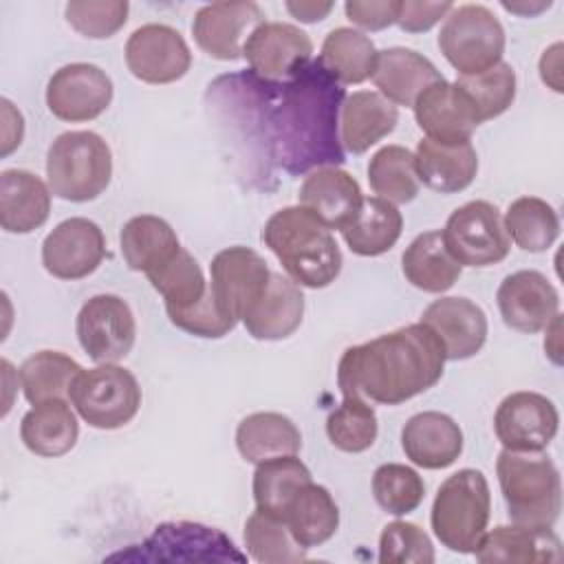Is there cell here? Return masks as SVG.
I'll return each mask as SVG.
<instances>
[{
	"label": "cell",
	"mask_w": 564,
	"mask_h": 564,
	"mask_svg": "<svg viewBox=\"0 0 564 564\" xmlns=\"http://www.w3.org/2000/svg\"><path fill=\"white\" fill-rule=\"evenodd\" d=\"M401 269L405 280L425 291L443 293L456 284L463 267L452 258L443 242L441 231L419 234L401 256Z\"/></svg>",
	"instance_id": "4dcf8cb0"
},
{
	"label": "cell",
	"mask_w": 564,
	"mask_h": 564,
	"mask_svg": "<svg viewBox=\"0 0 564 564\" xmlns=\"http://www.w3.org/2000/svg\"><path fill=\"white\" fill-rule=\"evenodd\" d=\"M438 48L458 77L478 75L502 62L505 29L482 4L454 7L441 26Z\"/></svg>",
	"instance_id": "52a82bcc"
},
{
	"label": "cell",
	"mask_w": 564,
	"mask_h": 564,
	"mask_svg": "<svg viewBox=\"0 0 564 564\" xmlns=\"http://www.w3.org/2000/svg\"><path fill=\"white\" fill-rule=\"evenodd\" d=\"M405 456L423 469H445L463 452V432L458 423L443 412H419L401 430Z\"/></svg>",
	"instance_id": "603a6c76"
},
{
	"label": "cell",
	"mask_w": 564,
	"mask_h": 564,
	"mask_svg": "<svg viewBox=\"0 0 564 564\" xmlns=\"http://www.w3.org/2000/svg\"><path fill=\"white\" fill-rule=\"evenodd\" d=\"M106 256V238L97 223L75 216L62 220L42 242V264L57 280L90 275Z\"/></svg>",
	"instance_id": "2e32d148"
},
{
	"label": "cell",
	"mask_w": 564,
	"mask_h": 564,
	"mask_svg": "<svg viewBox=\"0 0 564 564\" xmlns=\"http://www.w3.org/2000/svg\"><path fill=\"white\" fill-rule=\"evenodd\" d=\"M319 62L335 75V79L341 86L361 84L375 70L377 48L372 40L361 31L339 26L326 35L322 44Z\"/></svg>",
	"instance_id": "f35d334b"
},
{
	"label": "cell",
	"mask_w": 564,
	"mask_h": 564,
	"mask_svg": "<svg viewBox=\"0 0 564 564\" xmlns=\"http://www.w3.org/2000/svg\"><path fill=\"white\" fill-rule=\"evenodd\" d=\"M51 214V189L26 170L0 174V225L9 234H31Z\"/></svg>",
	"instance_id": "4316f807"
},
{
	"label": "cell",
	"mask_w": 564,
	"mask_h": 564,
	"mask_svg": "<svg viewBox=\"0 0 564 564\" xmlns=\"http://www.w3.org/2000/svg\"><path fill=\"white\" fill-rule=\"evenodd\" d=\"M379 562L381 564H432L434 546L427 533L405 520H394L383 527L379 535Z\"/></svg>",
	"instance_id": "bcb514c9"
},
{
	"label": "cell",
	"mask_w": 564,
	"mask_h": 564,
	"mask_svg": "<svg viewBox=\"0 0 564 564\" xmlns=\"http://www.w3.org/2000/svg\"><path fill=\"white\" fill-rule=\"evenodd\" d=\"M399 121V110L375 90H357L341 106V145L352 154H364L370 145L388 137Z\"/></svg>",
	"instance_id": "f1b7e54d"
},
{
	"label": "cell",
	"mask_w": 564,
	"mask_h": 564,
	"mask_svg": "<svg viewBox=\"0 0 564 564\" xmlns=\"http://www.w3.org/2000/svg\"><path fill=\"white\" fill-rule=\"evenodd\" d=\"M262 240L297 286L324 289L341 271V251L335 236L302 205L275 212L262 229Z\"/></svg>",
	"instance_id": "3957f363"
},
{
	"label": "cell",
	"mask_w": 564,
	"mask_h": 564,
	"mask_svg": "<svg viewBox=\"0 0 564 564\" xmlns=\"http://www.w3.org/2000/svg\"><path fill=\"white\" fill-rule=\"evenodd\" d=\"M236 447L247 463H262L275 456L297 454L302 434L297 425L280 412H253L238 423Z\"/></svg>",
	"instance_id": "1f68e13d"
},
{
	"label": "cell",
	"mask_w": 564,
	"mask_h": 564,
	"mask_svg": "<svg viewBox=\"0 0 564 564\" xmlns=\"http://www.w3.org/2000/svg\"><path fill=\"white\" fill-rule=\"evenodd\" d=\"M445 361V348L436 333L423 322L408 324L346 348L337 366V386L341 394L399 405L436 386Z\"/></svg>",
	"instance_id": "7a4b0ae2"
},
{
	"label": "cell",
	"mask_w": 564,
	"mask_h": 564,
	"mask_svg": "<svg viewBox=\"0 0 564 564\" xmlns=\"http://www.w3.org/2000/svg\"><path fill=\"white\" fill-rule=\"evenodd\" d=\"M491 494L482 471L465 467L452 474L436 491L430 522L443 546L456 553H474L487 531Z\"/></svg>",
	"instance_id": "8992f818"
},
{
	"label": "cell",
	"mask_w": 564,
	"mask_h": 564,
	"mask_svg": "<svg viewBox=\"0 0 564 564\" xmlns=\"http://www.w3.org/2000/svg\"><path fill=\"white\" fill-rule=\"evenodd\" d=\"M112 176L108 143L90 130L59 134L46 152V181L51 194L86 203L106 192Z\"/></svg>",
	"instance_id": "5b68a950"
},
{
	"label": "cell",
	"mask_w": 564,
	"mask_h": 564,
	"mask_svg": "<svg viewBox=\"0 0 564 564\" xmlns=\"http://www.w3.org/2000/svg\"><path fill=\"white\" fill-rule=\"evenodd\" d=\"M502 322L520 333H538L560 311V295L546 275L533 269L507 275L496 293Z\"/></svg>",
	"instance_id": "d6986e66"
},
{
	"label": "cell",
	"mask_w": 564,
	"mask_h": 564,
	"mask_svg": "<svg viewBox=\"0 0 564 564\" xmlns=\"http://www.w3.org/2000/svg\"><path fill=\"white\" fill-rule=\"evenodd\" d=\"M502 7L507 9V11H513V13H522V15H531V13H538V11H542V9H549L551 7V2H540V4H535V7H522V4H511V2H502Z\"/></svg>",
	"instance_id": "db71d44e"
},
{
	"label": "cell",
	"mask_w": 564,
	"mask_h": 564,
	"mask_svg": "<svg viewBox=\"0 0 564 564\" xmlns=\"http://www.w3.org/2000/svg\"><path fill=\"white\" fill-rule=\"evenodd\" d=\"M245 546L249 555L262 564L306 560V549L293 540L286 522L262 509H256L245 522Z\"/></svg>",
	"instance_id": "b9f144b4"
},
{
	"label": "cell",
	"mask_w": 564,
	"mask_h": 564,
	"mask_svg": "<svg viewBox=\"0 0 564 564\" xmlns=\"http://www.w3.org/2000/svg\"><path fill=\"white\" fill-rule=\"evenodd\" d=\"M445 348L452 361L474 357L487 339V315L467 297H438L421 315Z\"/></svg>",
	"instance_id": "44dd1931"
},
{
	"label": "cell",
	"mask_w": 564,
	"mask_h": 564,
	"mask_svg": "<svg viewBox=\"0 0 564 564\" xmlns=\"http://www.w3.org/2000/svg\"><path fill=\"white\" fill-rule=\"evenodd\" d=\"M82 370L75 359L57 350H40L26 357L20 366V383L26 401L37 405L51 399H68L70 386Z\"/></svg>",
	"instance_id": "74e56055"
},
{
	"label": "cell",
	"mask_w": 564,
	"mask_h": 564,
	"mask_svg": "<svg viewBox=\"0 0 564 564\" xmlns=\"http://www.w3.org/2000/svg\"><path fill=\"white\" fill-rule=\"evenodd\" d=\"M212 106L264 172L291 176L344 163L339 110L346 99L335 75L311 57L286 79H264L253 70L218 77L207 93Z\"/></svg>",
	"instance_id": "6da1fadb"
},
{
	"label": "cell",
	"mask_w": 564,
	"mask_h": 564,
	"mask_svg": "<svg viewBox=\"0 0 564 564\" xmlns=\"http://www.w3.org/2000/svg\"><path fill=\"white\" fill-rule=\"evenodd\" d=\"M300 205L313 212L328 229H346L361 209L359 183L339 167H317L308 172L300 187Z\"/></svg>",
	"instance_id": "7402d4cb"
},
{
	"label": "cell",
	"mask_w": 564,
	"mask_h": 564,
	"mask_svg": "<svg viewBox=\"0 0 564 564\" xmlns=\"http://www.w3.org/2000/svg\"><path fill=\"white\" fill-rule=\"evenodd\" d=\"M264 22V13L256 2H212L196 11L192 33L200 51L220 62L242 57L247 33Z\"/></svg>",
	"instance_id": "e0dca14e"
},
{
	"label": "cell",
	"mask_w": 564,
	"mask_h": 564,
	"mask_svg": "<svg viewBox=\"0 0 564 564\" xmlns=\"http://www.w3.org/2000/svg\"><path fill=\"white\" fill-rule=\"evenodd\" d=\"M454 9L452 2H414L405 0L399 7L397 24L408 33L430 31L441 18H445Z\"/></svg>",
	"instance_id": "681fc988"
},
{
	"label": "cell",
	"mask_w": 564,
	"mask_h": 564,
	"mask_svg": "<svg viewBox=\"0 0 564 564\" xmlns=\"http://www.w3.org/2000/svg\"><path fill=\"white\" fill-rule=\"evenodd\" d=\"M557 427V408L538 392H511L494 414L496 436L509 452H542L555 438Z\"/></svg>",
	"instance_id": "4fadbf2b"
},
{
	"label": "cell",
	"mask_w": 564,
	"mask_h": 564,
	"mask_svg": "<svg viewBox=\"0 0 564 564\" xmlns=\"http://www.w3.org/2000/svg\"><path fill=\"white\" fill-rule=\"evenodd\" d=\"M302 315L304 295L300 286L282 273L271 271L264 295L245 315L242 324L251 337L273 341L293 335L302 324Z\"/></svg>",
	"instance_id": "83f0119b"
},
{
	"label": "cell",
	"mask_w": 564,
	"mask_h": 564,
	"mask_svg": "<svg viewBox=\"0 0 564 564\" xmlns=\"http://www.w3.org/2000/svg\"><path fill=\"white\" fill-rule=\"evenodd\" d=\"M313 42L295 24L262 22L242 44L249 68L264 79H286L311 59Z\"/></svg>",
	"instance_id": "ac0fdd59"
},
{
	"label": "cell",
	"mask_w": 564,
	"mask_h": 564,
	"mask_svg": "<svg viewBox=\"0 0 564 564\" xmlns=\"http://www.w3.org/2000/svg\"><path fill=\"white\" fill-rule=\"evenodd\" d=\"M377 414L359 394H344L341 405L326 419V434L330 443L348 454L366 452L377 441Z\"/></svg>",
	"instance_id": "7bdbcfd3"
},
{
	"label": "cell",
	"mask_w": 564,
	"mask_h": 564,
	"mask_svg": "<svg viewBox=\"0 0 564 564\" xmlns=\"http://www.w3.org/2000/svg\"><path fill=\"white\" fill-rule=\"evenodd\" d=\"M496 474L513 524L533 529L555 524L562 509V482L546 454L502 449L496 460Z\"/></svg>",
	"instance_id": "277c9868"
},
{
	"label": "cell",
	"mask_w": 564,
	"mask_h": 564,
	"mask_svg": "<svg viewBox=\"0 0 564 564\" xmlns=\"http://www.w3.org/2000/svg\"><path fill=\"white\" fill-rule=\"evenodd\" d=\"M403 229V216L394 203L370 196L364 198L355 220L341 229V236L357 256H381L390 251Z\"/></svg>",
	"instance_id": "e575fe53"
},
{
	"label": "cell",
	"mask_w": 564,
	"mask_h": 564,
	"mask_svg": "<svg viewBox=\"0 0 564 564\" xmlns=\"http://www.w3.org/2000/svg\"><path fill=\"white\" fill-rule=\"evenodd\" d=\"M79 436V423L66 399H51L33 405L20 423V438L29 452L57 458L70 452Z\"/></svg>",
	"instance_id": "f546056e"
},
{
	"label": "cell",
	"mask_w": 564,
	"mask_h": 564,
	"mask_svg": "<svg viewBox=\"0 0 564 564\" xmlns=\"http://www.w3.org/2000/svg\"><path fill=\"white\" fill-rule=\"evenodd\" d=\"M476 560L482 564H535V562H560L562 544L560 538L549 529H533L520 524H500L485 531L478 546Z\"/></svg>",
	"instance_id": "cb8c5ba5"
},
{
	"label": "cell",
	"mask_w": 564,
	"mask_h": 564,
	"mask_svg": "<svg viewBox=\"0 0 564 564\" xmlns=\"http://www.w3.org/2000/svg\"><path fill=\"white\" fill-rule=\"evenodd\" d=\"M443 242L460 267H489L507 258L511 240L496 205L469 200L445 223Z\"/></svg>",
	"instance_id": "30bf717a"
},
{
	"label": "cell",
	"mask_w": 564,
	"mask_h": 564,
	"mask_svg": "<svg viewBox=\"0 0 564 564\" xmlns=\"http://www.w3.org/2000/svg\"><path fill=\"white\" fill-rule=\"evenodd\" d=\"M454 84L467 97L480 123L502 115L516 97V73L507 62H498L478 75L458 77Z\"/></svg>",
	"instance_id": "ee69618b"
},
{
	"label": "cell",
	"mask_w": 564,
	"mask_h": 564,
	"mask_svg": "<svg viewBox=\"0 0 564 564\" xmlns=\"http://www.w3.org/2000/svg\"><path fill=\"white\" fill-rule=\"evenodd\" d=\"M414 165L419 183L441 194H454L469 187L476 178L478 154L471 141L438 143L425 137L416 145Z\"/></svg>",
	"instance_id": "484cf974"
},
{
	"label": "cell",
	"mask_w": 564,
	"mask_h": 564,
	"mask_svg": "<svg viewBox=\"0 0 564 564\" xmlns=\"http://www.w3.org/2000/svg\"><path fill=\"white\" fill-rule=\"evenodd\" d=\"M502 223L507 236L520 249L531 253L546 251L560 236V218L555 209L538 196L516 198L509 205Z\"/></svg>",
	"instance_id": "ab89813d"
},
{
	"label": "cell",
	"mask_w": 564,
	"mask_h": 564,
	"mask_svg": "<svg viewBox=\"0 0 564 564\" xmlns=\"http://www.w3.org/2000/svg\"><path fill=\"white\" fill-rule=\"evenodd\" d=\"M284 522L300 546L313 549L335 535L339 527V509L328 489L311 480L289 502Z\"/></svg>",
	"instance_id": "d6a6232c"
},
{
	"label": "cell",
	"mask_w": 564,
	"mask_h": 564,
	"mask_svg": "<svg viewBox=\"0 0 564 564\" xmlns=\"http://www.w3.org/2000/svg\"><path fill=\"white\" fill-rule=\"evenodd\" d=\"M399 7H401L399 0H370V2L350 0L344 4V11L352 24L366 31H381L397 22Z\"/></svg>",
	"instance_id": "c3c4849f"
},
{
	"label": "cell",
	"mask_w": 564,
	"mask_h": 564,
	"mask_svg": "<svg viewBox=\"0 0 564 564\" xmlns=\"http://www.w3.org/2000/svg\"><path fill=\"white\" fill-rule=\"evenodd\" d=\"M209 291L218 308L231 319L245 315L258 304L269 286L271 271L260 253L249 247H227L212 260Z\"/></svg>",
	"instance_id": "8fae6325"
},
{
	"label": "cell",
	"mask_w": 564,
	"mask_h": 564,
	"mask_svg": "<svg viewBox=\"0 0 564 564\" xmlns=\"http://www.w3.org/2000/svg\"><path fill=\"white\" fill-rule=\"evenodd\" d=\"M112 101V82L95 64L75 62L53 73L46 86L48 110L70 123L97 119Z\"/></svg>",
	"instance_id": "9a60e30c"
},
{
	"label": "cell",
	"mask_w": 564,
	"mask_h": 564,
	"mask_svg": "<svg viewBox=\"0 0 564 564\" xmlns=\"http://www.w3.org/2000/svg\"><path fill=\"white\" fill-rule=\"evenodd\" d=\"M368 183L379 198L410 203L419 194L414 154L403 145H383L368 163Z\"/></svg>",
	"instance_id": "60d3db41"
},
{
	"label": "cell",
	"mask_w": 564,
	"mask_h": 564,
	"mask_svg": "<svg viewBox=\"0 0 564 564\" xmlns=\"http://www.w3.org/2000/svg\"><path fill=\"white\" fill-rule=\"evenodd\" d=\"M110 562H245L218 529L198 522H163L141 542L108 555Z\"/></svg>",
	"instance_id": "ba28073f"
},
{
	"label": "cell",
	"mask_w": 564,
	"mask_h": 564,
	"mask_svg": "<svg viewBox=\"0 0 564 564\" xmlns=\"http://www.w3.org/2000/svg\"><path fill=\"white\" fill-rule=\"evenodd\" d=\"M68 399L90 427L117 430L137 416L141 388L130 370L117 364H99L77 375Z\"/></svg>",
	"instance_id": "9c48e42d"
},
{
	"label": "cell",
	"mask_w": 564,
	"mask_h": 564,
	"mask_svg": "<svg viewBox=\"0 0 564 564\" xmlns=\"http://www.w3.org/2000/svg\"><path fill=\"white\" fill-rule=\"evenodd\" d=\"M145 275L154 291L163 295L167 317L194 308L205 300L209 291L203 269L198 267L194 256L183 247L167 262H163L159 269Z\"/></svg>",
	"instance_id": "d590c367"
},
{
	"label": "cell",
	"mask_w": 564,
	"mask_h": 564,
	"mask_svg": "<svg viewBox=\"0 0 564 564\" xmlns=\"http://www.w3.org/2000/svg\"><path fill=\"white\" fill-rule=\"evenodd\" d=\"M75 330L82 348L97 364H117L123 359L137 337V324L128 302L110 293L93 295L84 302Z\"/></svg>",
	"instance_id": "7c38bea8"
},
{
	"label": "cell",
	"mask_w": 564,
	"mask_h": 564,
	"mask_svg": "<svg viewBox=\"0 0 564 564\" xmlns=\"http://www.w3.org/2000/svg\"><path fill=\"white\" fill-rule=\"evenodd\" d=\"M562 44H553L549 51H544L542 59H540V75H542V82L549 84L555 93H562V79H560V68H562Z\"/></svg>",
	"instance_id": "f907efd6"
},
{
	"label": "cell",
	"mask_w": 564,
	"mask_h": 564,
	"mask_svg": "<svg viewBox=\"0 0 564 564\" xmlns=\"http://www.w3.org/2000/svg\"><path fill=\"white\" fill-rule=\"evenodd\" d=\"M119 242L126 264L132 271L143 273L159 269L181 249V242L170 223L152 214L130 218L121 229Z\"/></svg>",
	"instance_id": "836d02e7"
},
{
	"label": "cell",
	"mask_w": 564,
	"mask_h": 564,
	"mask_svg": "<svg viewBox=\"0 0 564 564\" xmlns=\"http://www.w3.org/2000/svg\"><path fill=\"white\" fill-rule=\"evenodd\" d=\"M372 494L383 511L392 516H405L423 502L425 485L412 467L401 463H386L375 469Z\"/></svg>",
	"instance_id": "f6af8a7d"
},
{
	"label": "cell",
	"mask_w": 564,
	"mask_h": 564,
	"mask_svg": "<svg viewBox=\"0 0 564 564\" xmlns=\"http://www.w3.org/2000/svg\"><path fill=\"white\" fill-rule=\"evenodd\" d=\"M412 108L419 128L438 143H465L480 126L467 97L445 79L427 86Z\"/></svg>",
	"instance_id": "ffe728a7"
},
{
	"label": "cell",
	"mask_w": 564,
	"mask_h": 564,
	"mask_svg": "<svg viewBox=\"0 0 564 564\" xmlns=\"http://www.w3.org/2000/svg\"><path fill=\"white\" fill-rule=\"evenodd\" d=\"M560 330H562V315L557 313L549 326H546V339H544V350L546 355L555 361V364H562V344H560Z\"/></svg>",
	"instance_id": "f5cc1de1"
},
{
	"label": "cell",
	"mask_w": 564,
	"mask_h": 564,
	"mask_svg": "<svg viewBox=\"0 0 564 564\" xmlns=\"http://www.w3.org/2000/svg\"><path fill=\"white\" fill-rule=\"evenodd\" d=\"M128 70L145 84H172L192 66V53L183 35L167 24H143L126 42Z\"/></svg>",
	"instance_id": "5bb4252c"
},
{
	"label": "cell",
	"mask_w": 564,
	"mask_h": 564,
	"mask_svg": "<svg viewBox=\"0 0 564 564\" xmlns=\"http://www.w3.org/2000/svg\"><path fill=\"white\" fill-rule=\"evenodd\" d=\"M372 82L390 104L414 106L416 97L432 84L441 82L438 68L421 53L403 46L377 51Z\"/></svg>",
	"instance_id": "d4e9b609"
},
{
	"label": "cell",
	"mask_w": 564,
	"mask_h": 564,
	"mask_svg": "<svg viewBox=\"0 0 564 564\" xmlns=\"http://www.w3.org/2000/svg\"><path fill=\"white\" fill-rule=\"evenodd\" d=\"M306 482H311V471L295 454L275 456L258 463L253 471L256 509H262L284 520L289 502Z\"/></svg>",
	"instance_id": "8d00e7d4"
},
{
	"label": "cell",
	"mask_w": 564,
	"mask_h": 564,
	"mask_svg": "<svg viewBox=\"0 0 564 564\" xmlns=\"http://www.w3.org/2000/svg\"><path fill=\"white\" fill-rule=\"evenodd\" d=\"M286 11L300 22H319L333 11V2H315V0L286 2Z\"/></svg>",
	"instance_id": "816d5d0a"
},
{
	"label": "cell",
	"mask_w": 564,
	"mask_h": 564,
	"mask_svg": "<svg viewBox=\"0 0 564 564\" xmlns=\"http://www.w3.org/2000/svg\"><path fill=\"white\" fill-rule=\"evenodd\" d=\"M128 9L126 0H75L66 4V20L84 37L104 40L126 24Z\"/></svg>",
	"instance_id": "7dc6e473"
}]
</instances>
